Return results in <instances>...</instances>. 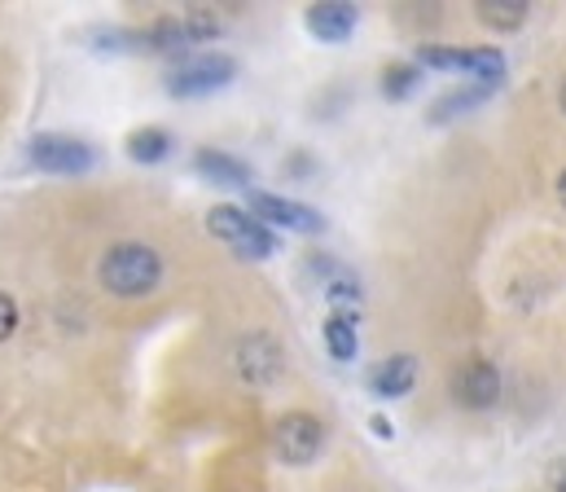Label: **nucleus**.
Listing matches in <instances>:
<instances>
[{
  "mask_svg": "<svg viewBox=\"0 0 566 492\" xmlns=\"http://www.w3.org/2000/svg\"><path fill=\"white\" fill-rule=\"evenodd\" d=\"M163 282V260L154 247L145 242H119L106 251L102 260V286L119 300H137V295H149L154 286Z\"/></svg>",
  "mask_w": 566,
  "mask_h": 492,
  "instance_id": "obj_1",
  "label": "nucleus"
},
{
  "mask_svg": "<svg viewBox=\"0 0 566 492\" xmlns=\"http://www.w3.org/2000/svg\"><path fill=\"white\" fill-rule=\"evenodd\" d=\"M207 229H211L220 242H229L242 260H269V255H273V238H269L264 224L251 220V211H242V207H211Z\"/></svg>",
  "mask_w": 566,
  "mask_h": 492,
  "instance_id": "obj_2",
  "label": "nucleus"
},
{
  "mask_svg": "<svg viewBox=\"0 0 566 492\" xmlns=\"http://www.w3.org/2000/svg\"><path fill=\"white\" fill-rule=\"evenodd\" d=\"M325 444V427L312 414H285L277 422V453L290 467H307Z\"/></svg>",
  "mask_w": 566,
  "mask_h": 492,
  "instance_id": "obj_3",
  "label": "nucleus"
},
{
  "mask_svg": "<svg viewBox=\"0 0 566 492\" xmlns=\"http://www.w3.org/2000/svg\"><path fill=\"white\" fill-rule=\"evenodd\" d=\"M452 396H457V405H465V409H492V405L501 400V374H496V365H488V360H465V365L452 374Z\"/></svg>",
  "mask_w": 566,
  "mask_h": 492,
  "instance_id": "obj_4",
  "label": "nucleus"
},
{
  "mask_svg": "<svg viewBox=\"0 0 566 492\" xmlns=\"http://www.w3.org/2000/svg\"><path fill=\"white\" fill-rule=\"evenodd\" d=\"M238 66H233V57H224V53H211V57H193V62H185L176 75H171V93L176 97H198V93H211V88H220V84H229V75H233Z\"/></svg>",
  "mask_w": 566,
  "mask_h": 492,
  "instance_id": "obj_5",
  "label": "nucleus"
},
{
  "mask_svg": "<svg viewBox=\"0 0 566 492\" xmlns=\"http://www.w3.org/2000/svg\"><path fill=\"white\" fill-rule=\"evenodd\" d=\"M238 374H242L251 387L273 383V378L282 374V347H277V338H269V334L242 338V343H238Z\"/></svg>",
  "mask_w": 566,
  "mask_h": 492,
  "instance_id": "obj_6",
  "label": "nucleus"
},
{
  "mask_svg": "<svg viewBox=\"0 0 566 492\" xmlns=\"http://www.w3.org/2000/svg\"><path fill=\"white\" fill-rule=\"evenodd\" d=\"M31 164L44 171H84L93 164V150L71 137H35L31 142Z\"/></svg>",
  "mask_w": 566,
  "mask_h": 492,
  "instance_id": "obj_7",
  "label": "nucleus"
},
{
  "mask_svg": "<svg viewBox=\"0 0 566 492\" xmlns=\"http://www.w3.org/2000/svg\"><path fill=\"white\" fill-rule=\"evenodd\" d=\"M251 207H255L264 220H273V224H285L290 233H321V229H325L321 211H312V207H303V202H290V198H273V193H251Z\"/></svg>",
  "mask_w": 566,
  "mask_h": 492,
  "instance_id": "obj_8",
  "label": "nucleus"
},
{
  "mask_svg": "<svg viewBox=\"0 0 566 492\" xmlns=\"http://www.w3.org/2000/svg\"><path fill=\"white\" fill-rule=\"evenodd\" d=\"M356 4H338V0H329V4H312L307 9V31L316 35V40H329V44H343L352 31H356Z\"/></svg>",
  "mask_w": 566,
  "mask_h": 492,
  "instance_id": "obj_9",
  "label": "nucleus"
},
{
  "mask_svg": "<svg viewBox=\"0 0 566 492\" xmlns=\"http://www.w3.org/2000/svg\"><path fill=\"white\" fill-rule=\"evenodd\" d=\"M413 378H418V360L413 356H391V360H382L374 369L369 387H374L378 400H396V396H405L413 387Z\"/></svg>",
  "mask_w": 566,
  "mask_h": 492,
  "instance_id": "obj_10",
  "label": "nucleus"
},
{
  "mask_svg": "<svg viewBox=\"0 0 566 492\" xmlns=\"http://www.w3.org/2000/svg\"><path fill=\"white\" fill-rule=\"evenodd\" d=\"M479 9V22H488V27H496V31H514V27H523L527 22V0H483V4H474Z\"/></svg>",
  "mask_w": 566,
  "mask_h": 492,
  "instance_id": "obj_11",
  "label": "nucleus"
},
{
  "mask_svg": "<svg viewBox=\"0 0 566 492\" xmlns=\"http://www.w3.org/2000/svg\"><path fill=\"white\" fill-rule=\"evenodd\" d=\"M193 167L207 176V180H216V185H247L251 180V167L238 164V159H229V155H211V150H202Z\"/></svg>",
  "mask_w": 566,
  "mask_h": 492,
  "instance_id": "obj_12",
  "label": "nucleus"
},
{
  "mask_svg": "<svg viewBox=\"0 0 566 492\" xmlns=\"http://www.w3.org/2000/svg\"><path fill=\"white\" fill-rule=\"evenodd\" d=\"M325 347H329V356L334 360H356V322L347 317V313H334L329 322H325Z\"/></svg>",
  "mask_w": 566,
  "mask_h": 492,
  "instance_id": "obj_13",
  "label": "nucleus"
},
{
  "mask_svg": "<svg viewBox=\"0 0 566 492\" xmlns=\"http://www.w3.org/2000/svg\"><path fill=\"white\" fill-rule=\"evenodd\" d=\"M167 150H171V137L163 128H142L128 137V155L137 164H158V159H167Z\"/></svg>",
  "mask_w": 566,
  "mask_h": 492,
  "instance_id": "obj_14",
  "label": "nucleus"
},
{
  "mask_svg": "<svg viewBox=\"0 0 566 492\" xmlns=\"http://www.w3.org/2000/svg\"><path fill=\"white\" fill-rule=\"evenodd\" d=\"M470 75L492 88V84L505 75V57H501L496 49H470Z\"/></svg>",
  "mask_w": 566,
  "mask_h": 492,
  "instance_id": "obj_15",
  "label": "nucleus"
},
{
  "mask_svg": "<svg viewBox=\"0 0 566 492\" xmlns=\"http://www.w3.org/2000/svg\"><path fill=\"white\" fill-rule=\"evenodd\" d=\"M483 97H488V84H479V88H465V93L457 88V93H448V97L434 106V119H448L452 111H470V106H479Z\"/></svg>",
  "mask_w": 566,
  "mask_h": 492,
  "instance_id": "obj_16",
  "label": "nucleus"
},
{
  "mask_svg": "<svg viewBox=\"0 0 566 492\" xmlns=\"http://www.w3.org/2000/svg\"><path fill=\"white\" fill-rule=\"evenodd\" d=\"M382 88H387V97H409L418 88V66H391Z\"/></svg>",
  "mask_w": 566,
  "mask_h": 492,
  "instance_id": "obj_17",
  "label": "nucleus"
},
{
  "mask_svg": "<svg viewBox=\"0 0 566 492\" xmlns=\"http://www.w3.org/2000/svg\"><path fill=\"white\" fill-rule=\"evenodd\" d=\"M13 329H18V304H13V300L0 291V343H4Z\"/></svg>",
  "mask_w": 566,
  "mask_h": 492,
  "instance_id": "obj_18",
  "label": "nucleus"
},
{
  "mask_svg": "<svg viewBox=\"0 0 566 492\" xmlns=\"http://www.w3.org/2000/svg\"><path fill=\"white\" fill-rule=\"evenodd\" d=\"M369 427H374V436H378V440H391V436H396V427H391L387 418H378V414L369 418Z\"/></svg>",
  "mask_w": 566,
  "mask_h": 492,
  "instance_id": "obj_19",
  "label": "nucleus"
},
{
  "mask_svg": "<svg viewBox=\"0 0 566 492\" xmlns=\"http://www.w3.org/2000/svg\"><path fill=\"white\" fill-rule=\"evenodd\" d=\"M558 198H563V207H566V167H563V176H558Z\"/></svg>",
  "mask_w": 566,
  "mask_h": 492,
  "instance_id": "obj_20",
  "label": "nucleus"
},
{
  "mask_svg": "<svg viewBox=\"0 0 566 492\" xmlns=\"http://www.w3.org/2000/svg\"><path fill=\"white\" fill-rule=\"evenodd\" d=\"M563 111H566V84H563Z\"/></svg>",
  "mask_w": 566,
  "mask_h": 492,
  "instance_id": "obj_21",
  "label": "nucleus"
}]
</instances>
